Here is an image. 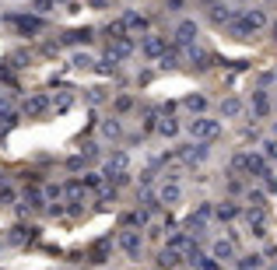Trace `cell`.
<instances>
[{
  "instance_id": "cell-1",
  "label": "cell",
  "mask_w": 277,
  "mask_h": 270,
  "mask_svg": "<svg viewBox=\"0 0 277 270\" xmlns=\"http://www.w3.org/2000/svg\"><path fill=\"white\" fill-rule=\"evenodd\" d=\"M214 130H217V127H214V123H207V119H200V123H193V133H200V137H211Z\"/></svg>"
},
{
  "instance_id": "cell-2",
  "label": "cell",
  "mask_w": 277,
  "mask_h": 270,
  "mask_svg": "<svg viewBox=\"0 0 277 270\" xmlns=\"http://www.w3.org/2000/svg\"><path fill=\"white\" fill-rule=\"evenodd\" d=\"M144 49H148V53H162L165 42H162V39H148V42H144Z\"/></svg>"
},
{
  "instance_id": "cell-3",
  "label": "cell",
  "mask_w": 277,
  "mask_h": 270,
  "mask_svg": "<svg viewBox=\"0 0 277 270\" xmlns=\"http://www.w3.org/2000/svg\"><path fill=\"white\" fill-rule=\"evenodd\" d=\"M193 32H197L193 25H183V28H179V39H183V42H189V39H193Z\"/></svg>"
},
{
  "instance_id": "cell-4",
  "label": "cell",
  "mask_w": 277,
  "mask_h": 270,
  "mask_svg": "<svg viewBox=\"0 0 277 270\" xmlns=\"http://www.w3.org/2000/svg\"><path fill=\"white\" fill-rule=\"evenodd\" d=\"M123 246H126L130 253H137V246H140V242H137V235H126V238H123Z\"/></svg>"
}]
</instances>
